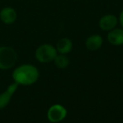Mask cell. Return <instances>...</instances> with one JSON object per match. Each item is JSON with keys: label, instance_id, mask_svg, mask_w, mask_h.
Wrapping results in <instances>:
<instances>
[{"label": "cell", "instance_id": "cell-13", "mask_svg": "<svg viewBox=\"0 0 123 123\" xmlns=\"http://www.w3.org/2000/svg\"><path fill=\"white\" fill-rule=\"evenodd\" d=\"M122 80H123V74H122Z\"/></svg>", "mask_w": 123, "mask_h": 123}, {"label": "cell", "instance_id": "cell-3", "mask_svg": "<svg viewBox=\"0 0 123 123\" xmlns=\"http://www.w3.org/2000/svg\"><path fill=\"white\" fill-rule=\"evenodd\" d=\"M58 55L55 46L50 44H43L40 45L35 52L36 59L41 63H50L53 61Z\"/></svg>", "mask_w": 123, "mask_h": 123}, {"label": "cell", "instance_id": "cell-12", "mask_svg": "<svg viewBox=\"0 0 123 123\" xmlns=\"http://www.w3.org/2000/svg\"><path fill=\"white\" fill-rule=\"evenodd\" d=\"M118 21L120 22L121 26L123 29V9L122 10V12L120 13V15H119V18H118Z\"/></svg>", "mask_w": 123, "mask_h": 123}, {"label": "cell", "instance_id": "cell-10", "mask_svg": "<svg viewBox=\"0 0 123 123\" xmlns=\"http://www.w3.org/2000/svg\"><path fill=\"white\" fill-rule=\"evenodd\" d=\"M73 44L70 39L68 38H62L58 41L56 45V49L58 53L62 54V55H67L70 53L72 49Z\"/></svg>", "mask_w": 123, "mask_h": 123}, {"label": "cell", "instance_id": "cell-5", "mask_svg": "<svg viewBox=\"0 0 123 123\" xmlns=\"http://www.w3.org/2000/svg\"><path fill=\"white\" fill-rule=\"evenodd\" d=\"M118 18L115 14H105L99 20V27L103 31H110L116 28Z\"/></svg>", "mask_w": 123, "mask_h": 123}, {"label": "cell", "instance_id": "cell-7", "mask_svg": "<svg viewBox=\"0 0 123 123\" xmlns=\"http://www.w3.org/2000/svg\"><path fill=\"white\" fill-rule=\"evenodd\" d=\"M0 19L5 25H12L17 19V12L11 7H5L0 11Z\"/></svg>", "mask_w": 123, "mask_h": 123}, {"label": "cell", "instance_id": "cell-4", "mask_svg": "<svg viewBox=\"0 0 123 123\" xmlns=\"http://www.w3.org/2000/svg\"><path fill=\"white\" fill-rule=\"evenodd\" d=\"M67 115V109L60 104L52 105L47 111L46 117L48 121L52 123H58L63 121Z\"/></svg>", "mask_w": 123, "mask_h": 123}, {"label": "cell", "instance_id": "cell-11", "mask_svg": "<svg viewBox=\"0 0 123 123\" xmlns=\"http://www.w3.org/2000/svg\"><path fill=\"white\" fill-rule=\"evenodd\" d=\"M53 62H54L55 66L58 69H66L70 63L68 57L66 55H62V54H58L57 56L55 57Z\"/></svg>", "mask_w": 123, "mask_h": 123}, {"label": "cell", "instance_id": "cell-9", "mask_svg": "<svg viewBox=\"0 0 123 123\" xmlns=\"http://www.w3.org/2000/svg\"><path fill=\"white\" fill-rule=\"evenodd\" d=\"M103 43L104 40L102 36L100 34H94L87 38L85 41V46L87 49L90 50V51H96L101 48Z\"/></svg>", "mask_w": 123, "mask_h": 123}, {"label": "cell", "instance_id": "cell-1", "mask_svg": "<svg viewBox=\"0 0 123 123\" xmlns=\"http://www.w3.org/2000/svg\"><path fill=\"white\" fill-rule=\"evenodd\" d=\"M40 72L35 65L30 64H24L17 68L12 73L14 82L19 86H31L38 80Z\"/></svg>", "mask_w": 123, "mask_h": 123}, {"label": "cell", "instance_id": "cell-8", "mask_svg": "<svg viewBox=\"0 0 123 123\" xmlns=\"http://www.w3.org/2000/svg\"><path fill=\"white\" fill-rule=\"evenodd\" d=\"M107 40L114 46L123 45V29L115 28L107 34Z\"/></svg>", "mask_w": 123, "mask_h": 123}, {"label": "cell", "instance_id": "cell-2", "mask_svg": "<svg viewBox=\"0 0 123 123\" xmlns=\"http://www.w3.org/2000/svg\"><path fill=\"white\" fill-rule=\"evenodd\" d=\"M17 60L18 55L14 49L9 46L0 47V70H9L14 66Z\"/></svg>", "mask_w": 123, "mask_h": 123}, {"label": "cell", "instance_id": "cell-6", "mask_svg": "<svg viewBox=\"0 0 123 123\" xmlns=\"http://www.w3.org/2000/svg\"><path fill=\"white\" fill-rule=\"evenodd\" d=\"M18 87L19 85L14 82L8 86L7 90H5L2 94H0V110L5 108L9 104V102L11 101L12 96L16 92Z\"/></svg>", "mask_w": 123, "mask_h": 123}]
</instances>
